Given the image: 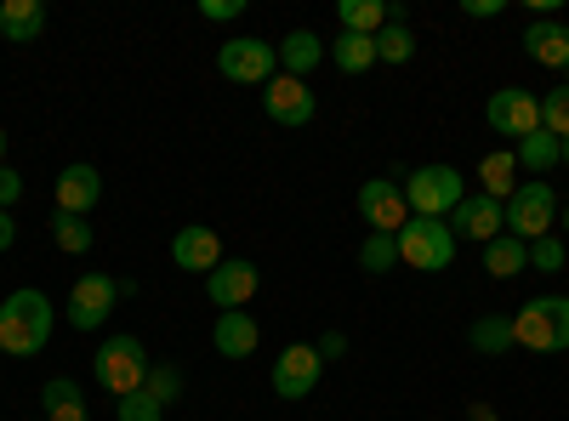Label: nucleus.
<instances>
[{
    "label": "nucleus",
    "mask_w": 569,
    "mask_h": 421,
    "mask_svg": "<svg viewBox=\"0 0 569 421\" xmlns=\"http://www.w3.org/2000/svg\"><path fill=\"white\" fill-rule=\"evenodd\" d=\"M52 302H46V291H12L7 302H0V353L12 359H34L46 342H52Z\"/></svg>",
    "instance_id": "f257e3e1"
},
{
    "label": "nucleus",
    "mask_w": 569,
    "mask_h": 421,
    "mask_svg": "<svg viewBox=\"0 0 569 421\" xmlns=\"http://www.w3.org/2000/svg\"><path fill=\"white\" fill-rule=\"evenodd\" d=\"M91 377H98V388L109 399H126V393H142L149 388V348H142L137 337H103L98 359H91Z\"/></svg>",
    "instance_id": "f03ea898"
},
{
    "label": "nucleus",
    "mask_w": 569,
    "mask_h": 421,
    "mask_svg": "<svg viewBox=\"0 0 569 421\" xmlns=\"http://www.w3.org/2000/svg\"><path fill=\"white\" fill-rule=\"evenodd\" d=\"M512 348L563 353L569 348V297H530L512 313Z\"/></svg>",
    "instance_id": "7ed1b4c3"
},
{
    "label": "nucleus",
    "mask_w": 569,
    "mask_h": 421,
    "mask_svg": "<svg viewBox=\"0 0 569 421\" xmlns=\"http://www.w3.org/2000/svg\"><path fill=\"white\" fill-rule=\"evenodd\" d=\"M393 240H399V262L416 273H445L456 262V245H461L450 233V222H439V217H410Z\"/></svg>",
    "instance_id": "20e7f679"
},
{
    "label": "nucleus",
    "mask_w": 569,
    "mask_h": 421,
    "mask_svg": "<svg viewBox=\"0 0 569 421\" xmlns=\"http://www.w3.org/2000/svg\"><path fill=\"white\" fill-rule=\"evenodd\" d=\"M467 200V177L456 171V166H416L410 177H405V206H410V217H450L456 206Z\"/></svg>",
    "instance_id": "39448f33"
},
{
    "label": "nucleus",
    "mask_w": 569,
    "mask_h": 421,
    "mask_svg": "<svg viewBox=\"0 0 569 421\" xmlns=\"http://www.w3.org/2000/svg\"><path fill=\"white\" fill-rule=\"evenodd\" d=\"M217 74L233 86H268L279 74V46L262 34H233L217 46Z\"/></svg>",
    "instance_id": "423d86ee"
},
{
    "label": "nucleus",
    "mask_w": 569,
    "mask_h": 421,
    "mask_svg": "<svg viewBox=\"0 0 569 421\" xmlns=\"http://www.w3.org/2000/svg\"><path fill=\"white\" fill-rule=\"evenodd\" d=\"M507 233L512 240L536 245L541 233H558V194L552 182H518L512 200H507Z\"/></svg>",
    "instance_id": "0eeeda50"
},
{
    "label": "nucleus",
    "mask_w": 569,
    "mask_h": 421,
    "mask_svg": "<svg viewBox=\"0 0 569 421\" xmlns=\"http://www.w3.org/2000/svg\"><path fill=\"white\" fill-rule=\"evenodd\" d=\"M485 120H490V131L512 137V143H525L530 131H541V98H536V91H525V86H501V91H490Z\"/></svg>",
    "instance_id": "6e6552de"
},
{
    "label": "nucleus",
    "mask_w": 569,
    "mask_h": 421,
    "mask_svg": "<svg viewBox=\"0 0 569 421\" xmlns=\"http://www.w3.org/2000/svg\"><path fill=\"white\" fill-rule=\"evenodd\" d=\"M120 302V279L114 273H80L69 285V324L74 331H98Z\"/></svg>",
    "instance_id": "1a4fd4ad"
},
{
    "label": "nucleus",
    "mask_w": 569,
    "mask_h": 421,
    "mask_svg": "<svg viewBox=\"0 0 569 421\" xmlns=\"http://www.w3.org/2000/svg\"><path fill=\"white\" fill-rule=\"evenodd\" d=\"M359 217L370 222V233H399V228L410 222L405 182H393V177H370V182H359Z\"/></svg>",
    "instance_id": "9d476101"
},
{
    "label": "nucleus",
    "mask_w": 569,
    "mask_h": 421,
    "mask_svg": "<svg viewBox=\"0 0 569 421\" xmlns=\"http://www.w3.org/2000/svg\"><path fill=\"white\" fill-rule=\"evenodd\" d=\"M257 285H262V273H257V262H246V257H222V262L206 273V297L217 302V313L246 308V302L257 297Z\"/></svg>",
    "instance_id": "9b49d317"
},
{
    "label": "nucleus",
    "mask_w": 569,
    "mask_h": 421,
    "mask_svg": "<svg viewBox=\"0 0 569 421\" xmlns=\"http://www.w3.org/2000/svg\"><path fill=\"white\" fill-rule=\"evenodd\" d=\"M445 222H450L456 240L490 245V240H501V233H507V206H501V200H490V194H467V200H461Z\"/></svg>",
    "instance_id": "f8f14e48"
},
{
    "label": "nucleus",
    "mask_w": 569,
    "mask_h": 421,
    "mask_svg": "<svg viewBox=\"0 0 569 421\" xmlns=\"http://www.w3.org/2000/svg\"><path fill=\"white\" fill-rule=\"evenodd\" d=\"M325 377V359L313 353V342H291L273 359V393L279 399H308Z\"/></svg>",
    "instance_id": "ddd939ff"
},
{
    "label": "nucleus",
    "mask_w": 569,
    "mask_h": 421,
    "mask_svg": "<svg viewBox=\"0 0 569 421\" xmlns=\"http://www.w3.org/2000/svg\"><path fill=\"white\" fill-rule=\"evenodd\" d=\"M313 91H308V80H291V74H273L268 86H262V114L273 120V126H308L313 120Z\"/></svg>",
    "instance_id": "4468645a"
},
{
    "label": "nucleus",
    "mask_w": 569,
    "mask_h": 421,
    "mask_svg": "<svg viewBox=\"0 0 569 421\" xmlns=\"http://www.w3.org/2000/svg\"><path fill=\"white\" fill-rule=\"evenodd\" d=\"M171 262H177L182 273H211V268L222 262V240H217V228H206V222L177 228V240H171Z\"/></svg>",
    "instance_id": "2eb2a0df"
},
{
    "label": "nucleus",
    "mask_w": 569,
    "mask_h": 421,
    "mask_svg": "<svg viewBox=\"0 0 569 421\" xmlns=\"http://www.w3.org/2000/svg\"><path fill=\"white\" fill-rule=\"evenodd\" d=\"M98 206H103V177H98V166H63V171H58V211L91 217Z\"/></svg>",
    "instance_id": "dca6fc26"
},
{
    "label": "nucleus",
    "mask_w": 569,
    "mask_h": 421,
    "mask_svg": "<svg viewBox=\"0 0 569 421\" xmlns=\"http://www.w3.org/2000/svg\"><path fill=\"white\" fill-rule=\"evenodd\" d=\"M257 342H262V324H257L246 308H233V313H222V319L211 324V348H217L222 359H233V364L251 359V353H257Z\"/></svg>",
    "instance_id": "f3484780"
},
{
    "label": "nucleus",
    "mask_w": 569,
    "mask_h": 421,
    "mask_svg": "<svg viewBox=\"0 0 569 421\" xmlns=\"http://www.w3.org/2000/svg\"><path fill=\"white\" fill-rule=\"evenodd\" d=\"M525 52H530L541 69H569V23H558V18L525 23Z\"/></svg>",
    "instance_id": "a211bd4d"
},
{
    "label": "nucleus",
    "mask_w": 569,
    "mask_h": 421,
    "mask_svg": "<svg viewBox=\"0 0 569 421\" xmlns=\"http://www.w3.org/2000/svg\"><path fill=\"white\" fill-rule=\"evenodd\" d=\"M325 63V40L313 29H291L279 40V74H291V80H308L313 69Z\"/></svg>",
    "instance_id": "6ab92c4d"
},
{
    "label": "nucleus",
    "mask_w": 569,
    "mask_h": 421,
    "mask_svg": "<svg viewBox=\"0 0 569 421\" xmlns=\"http://www.w3.org/2000/svg\"><path fill=\"white\" fill-rule=\"evenodd\" d=\"M0 34L12 46H29L46 34V7L40 0H0Z\"/></svg>",
    "instance_id": "aec40b11"
},
{
    "label": "nucleus",
    "mask_w": 569,
    "mask_h": 421,
    "mask_svg": "<svg viewBox=\"0 0 569 421\" xmlns=\"http://www.w3.org/2000/svg\"><path fill=\"white\" fill-rule=\"evenodd\" d=\"M467 348L485 353V359L512 353V313H485V319H472V324H467Z\"/></svg>",
    "instance_id": "412c9836"
},
{
    "label": "nucleus",
    "mask_w": 569,
    "mask_h": 421,
    "mask_svg": "<svg viewBox=\"0 0 569 421\" xmlns=\"http://www.w3.org/2000/svg\"><path fill=\"white\" fill-rule=\"evenodd\" d=\"M40 404H46V421H86V393L74 377H52L40 388Z\"/></svg>",
    "instance_id": "4be33fe9"
},
{
    "label": "nucleus",
    "mask_w": 569,
    "mask_h": 421,
    "mask_svg": "<svg viewBox=\"0 0 569 421\" xmlns=\"http://www.w3.org/2000/svg\"><path fill=\"white\" fill-rule=\"evenodd\" d=\"M512 177H518V160H512V149H490V154L479 160V182H485L479 194H490V200H501V206H507V200H512V189H518Z\"/></svg>",
    "instance_id": "5701e85b"
},
{
    "label": "nucleus",
    "mask_w": 569,
    "mask_h": 421,
    "mask_svg": "<svg viewBox=\"0 0 569 421\" xmlns=\"http://www.w3.org/2000/svg\"><path fill=\"white\" fill-rule=\"evenodd\" d=\"M325 58L337 63L342 74H365V69L376 63V40H370V34H348V29H342L337 40L325 46Z\"/></svg>",
    "instance_id": "b1692460"
},
{
    "label": "nucleus",
    "mask_w": 569,
    "mask_h": 421,
    "mask_svg": "<svg viewBox=\"0 0 569 421\" xmlns=\"http://www.w3.org/2000/svg\"><path fill=\"white\" fill-rule=\"evenodd\" d=\"M525 268H530V245H525V240L501 233V240L485 245V273H490V279H518Z\"/></svg>",
    "instance_id": "393cba45"
},
{
    "label": "nucleus",
    "mask_w": 569,
    "mask_h": 421,
    "mask_svg": "<svg viewBox=\"0 0 569 421\" xmlns=\"http://www.w3.org/2000/svg\"><path fill=\"white\" fill-rule=\"evenodd\" d=\"M52 245H58L63 257H86L91 245H98V228H91V217L52 211Z\"/></svg>",
    "instance_id": "a878e982"
},
{
    "label": "nucleus",
    "mask_w": 569,
    "mask_h": 421,
    "mask_svg": "<svg viewBox=\"0 0 569 421\" xmlns=\"http://www.w3.org/2000/svg\"><path fill=\"white\" fill-rule=\"evenodd\" d=\"M512 160H518V171H530V177L558 171V137L552 131H530L525 143H512Z\"/></svg>",
    "instance_id": "bb28decb"
},
{
    "label": "nucleus",
    "mask_w": 569,
    "mask_h": 421,
    "mask_svg": "<svg viewBox=\"0 0 569 421\" xmlns=\"http://www.w3.org/2000/svg\"><path fill=\"white\" fill-rule=\"evenodd\" d=\"M337 18H342L348 34H370L376 40V34L388 29V0H342Z\"/></svg>",
    "instance_id": "cd10ccee"
},
{
    "label": "nucleus",
    "mask_w": 569,
    "mask_h": 421,
    "mask_svg": "<svg viewBox=\"0 0 569 421\" xmlns=\"http://www.w3.org/2000/svg\"><path fill=\"white\" fill-rule=\"evenodd\" d=\"M410 58H416V34L405 23H388L376 34V63H410Z\"/></svg>",
    "instance_id": "c85d7f7f"
},
{
    "label": "nucleus",
    "mask_w": 569,
    "mask_h": 421,
    "mask_svg": "<svg viewBox=\"0 0 569 421\" xmlns=\"http://www.w3.org/2000/svg\"><path fill=\"white\" fill-rule=\"evenodd\" d=\"M359 268H365V273L399 268V240H393V233H370V240L359 245Z\"/></svg>",
    "instance_id": "c756f323"
},
{
    "label": "nucleus",
    "mask_w": 569,
    "mask_h": 421,
    "mask_svg": "<svg viewBox=\"0 0 569 421\" xmlns=\"http://www.w3.org/2000/svg\"><path fill=\"white\" fill-rule=\"evenodd\" d=\"M541 131H552V137H569V86H552V91H541Z\"/></svg>",
    "instance_id": "7c9ffc66"
},
{
    "label": "nucleus",
    "mask_w": 569,
    "mask_h": 421,
    "mask_svg": "<svg viewBox=\"0 0 569 421\" xmlns=\"http://www.w3.org/2000/svg\"><path fill=\"white\" fill-rule=\"evenodd\" d=\"M149 399H160L166 410L182 399V370L177 364H149Z\"/></svg>",
    "instance_id": "2f4dec72"
},
{
    "label": "nucleus",
    "mask_w": 569,
    "mask_h": 421,
    "mask_svg": "<svg viewBox=\"0 0 569 421\" xmlns=\"http://www.w3.org/2000/svg\"><path fill=\"white\" fill-rule=\"evenodd\" d=\"M114 415H120V421H166V404H160V399H149V388H142V393L114 399Z\"/></svg>",
    "instance_id": "473e14b6"
},
{
    "label": "nucleus",
    "mask_w": 569,
    "mask_h": 421,
    "mask_svg": "<svg viewBox=\"0 0 569 421\" xmlns=\"http://www.w3.org/2000/svg\"><path fill=\"white\" fill-rule=\"evenodd\" d=\"M563 257H569V245L558 240V233H541V240L530 245V268H541V273H563Z\"/></svg>",
    "instance_id": "72a5a7b5"
},
{
    "label": "nucleus",
    "mask_w": 569,
    "mask_h": 421,
    "mask_svg": "<svg viewBox=\"0 0 569 421\" xmlns=\"http://www.w3.org/2000/svg\"><path fill=\"white\" fill-rule=\"evenodd\" d=\"M246 12V0H200V18H211V23H233Z\"/></svg>",
    "instance_id": "f704fd0d"
},
{
    "label": "nucleus",
    "mask_w": 569,
    "mask_h": 421,
    "mask_svg": "<svg viewBox=\"0 0 569 421\" xmlns=\"http://www.w3.org/2000/svg\"><path fill=\"white\" fill-rule=\"evenodd\" d=\"M18 200H23V177L12 166H0V211H12Z\"/></svg>",
    "instance_id": "c9c22d12"
},
{
    "label": "nucleus",
    "mask_w": 569,
    "mask_h": 421,
    "mask_svg": "<svg viewBox=\"0 0 569 421\" xmlns=\"http://www.w3.org/2000/svg\"><path fill=\"white\" fill-rule=\"evenodd\" d=\"M313 353H319V359H325V364H337V359H342V353H348V337H342V331H325V337H319V342H313Z\"/></svg>",
    "instance_id": "e433bc0d"
},
{
    "label": "nucleus",
    "mask_w": 569,
    "mask_h": 421,
    "mask_svg": "<svg viewBox=\"0 0 569 421\" xmlns=\"http://www.w3.org/2000/svg\"><path fill=\"white\" fill-rule=\"evenodd\" d=\"M461 12H467V18H479V23H490V18L507 12V0H461Z\"/></svg>",
    "instance_id": "4c0bfd02"
},
{
    "label": "nucleus",
    "mask_w": 569,
    "mask_h": 421,
    "mask_svg": "<svg viewBox=\"0 0 569 421\" xmlns=\"http://www.w3.org/2000/svg\"><path fill=\"white\" fill-rule=\"evenodd\" d=\"M12 240H18V228H12V211H0V251H12Z\"/></svg>",
    "instance_id": "58836bf2"
},
{
    "label": "nucleus",
    "mask_w": 569,
    "mask_h": 421,
    "mask_svg": "<svg viewBox=\"0 0 569 421\" xmlns=\"http://www.w3.org/2000/svg\"><path fill=\"white\" fill-rule=\"evenodd\" d=\"M467 415H472V421H496V410H490V404H467Z\"/></svg>",
    "instance_id": "ea45409f"
},
{
    "label": "nucleus",
    "mask_w": 569,
    "mask_h": 421,
    "mask_svg": "<svg viewBox=\"0 0 569 421\" xmlns=\"http://www.w3.org/2000/svg\"><path fill=\"white\" fill-rule=\"evenodd\" d=\"M558 166H569V137H558Z\"/></svg>",
    "instance_id": "a19ab883"
},
{
    "label": "nucleus",
    "mask_w": 569,
    "mask_h": 421,
    "mask_svg": "<svg viewBox=\"0 0 569 421\" xmlns=\"http://www.w3.org/2000/svg\"><path fill=\"white\" fill-rule=\"evenodd\" d=\"M0 166H7V126H0Z\"/></svg>",
    "instance_id": "79ce46f5"
},
{
    "label": "nucleus",
    "mask_w": 569,
    "mask_h": 421,
    "mask_svg": "<svg viewBox=\"0 0 569 421\" xmlns=\"http://www.w3.org/2000/svg\"><path fill=\"white\" fill-rule=\"evenodd\" d=\"M563 233H569V200H563Z\"/></svg>",
    "instance_id": "37998d69"
},
{
    "label": "nucleus",
    "mask_w": 569,
    "mask_h": 421,
    "mask_svg": "<svg viewBox=\"0 0 569 421\" xmlns=\"http://www.w3.org/2000/svg\"><path fill=\"white\" fill-rule=\"evenodd\" d=\"M0 359H7V353H0Z\"/></svg>",
    "instance_id": "c03bdc74"
},
{
    "label": "nucleus",
    "mask_w": 569,
    "mask_h": 421,
    "mask_svg": "<svg viewBox=\"0 0 569 421\" xmlns=\"http://www.w3.org/2000/svg\"><path fill=\"white\" fill-rule=\"evenodd\" d=\"M40 421H46V415H40Z\"/></svg>",
    "instance_id": "a18cd8bd"
}]
</instances>
